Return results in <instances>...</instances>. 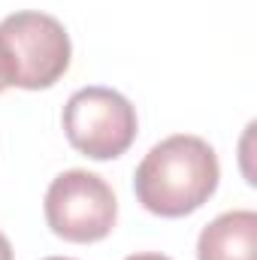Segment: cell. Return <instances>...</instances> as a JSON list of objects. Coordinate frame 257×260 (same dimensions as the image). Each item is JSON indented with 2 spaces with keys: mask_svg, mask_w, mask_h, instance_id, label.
<instances>
[{
  "mask_svg": "<svg viewBox=\"0 0 257 260\" xmlns=\"http://www.w3.org/2000/svg\"><path fill=\"white\" fill-rule=\"evenodd\" d=\"M257 215L233 209L203 227L197 239V260H257Z\"/></svg>",
  "mask_w": 257,
  "mask_h": 260,
  "instance_id": "obj_5",
  "label": "cell"
},
{
  "mask_svg": "<svg viewBox=\"0 0 257 260\" xmlns=\"http://www.w3.org/2000/svg\"><path fill=\"white\" fill-rule=\"evenodd\" d=\"M70 34L55 15L27 9L0 21V67L9 88H52L70 70Z\"/></svg>",
  "mask_w": 257,
  "mask_h": 260,
  "instance_id": "obj_2",
  "label": "cell"
},
{
  "mask_svg": "<svg viewBox=\"0 0 257 260\" xmlns=\"http://www.w3.org/2000/svg\"><path fill=\"white\" fill-rule=\"evenodd\" d=\"M0 260H12V245L3 233H0Z\"/></svg>",
  "mask_w": 257,
  "mask_h": 260,
  "instance_id": "obj_6",
  "label": "cell"
},
{
  "mask_svg": "<svg viewBox=\"0 0 257 260\" xmlns=\"http://www.w3.org/2000/svg\"><path fill=\"white\" fill-rule=\"evenodd\" d=\"M6 88H9V82H6V76H3V67H0V94H3Z\"/></svg>",
  "mask_w": 257,
  "mask_h": 260,
  "instance_id": "obj_8",
  "label": "cell"
},
{
  "mask_svg": "<svg viewBox=\"0 0 257 260\" xmlns=\"http://www.w3.org/2000/svg\"><path fill=\"white\" fill-rule=\"evenodd\" d=\"M64 133L70 145L91 160L121 157L136 139V109L124 94L88 85L79 88L64 106Z\"/></svg>",
  "mask_w": 257,
  "mask_h": 260,
  "instance_id": "obj_3",
  "label": "cell"
},
{
  "mask_svg": "<svg viewBox=\"0 0 257 260\" xmlns=\"http://www.w3.org/2000/svg\"><path fill=\"white\" fill-rule=\"evenodd\" d=\"M124 260H173V257H164V254H151V251H145V254H130Z\"/></svg>",
  "mask_w": 257,
  "mask_h": 260,
  "instance_id": "obj_7",
  "label": "cell"
},
{
  "mask_svg": "<svg viewBox=\"0 0 257 260\" xmlns=\"http://www.w3.org/2000/svg\"><path fill=\"white\" fill-rule=\"evenodd\" d=\"M221 179L215 148L191 133L160 139L136 167V200L160 218H185L215 194Z\"/></svg>",
  "mask_w": 257,
  "mask_h": 260,
  "instance_id": "obj_1",
  "label": "cell"
},
{
  "mask_svg": "<svg viewBox=\"0 0 257 260\" xmlns=\"http://www.w3.org/2000/svg\"><path fill=\"white\" fill-rule=\"evenodd\" d=\"M46 260H73V257H46Z\"/></svg>",
  "mask_w": 257,
  "mask_h": 260,
  "instance_id": "obj_9",
  "label": "cell"
},
{
  "mask_svg": "<svg viewBox=\"0 0 257 260\" xmlns=\"http://www.w3.org/2000/svg\"><path fill=\"white\" fill-rule=\"evenodd\" d=\"M46 221L52 233L67 242H100L118 221V200L103 176L67 170L46 191Z\"/></svg>",
  "mask_w": 257,
  "mask_h": 260,
  "instance_id": "obj_4",
  "label": "cell"
}]
</instances>
